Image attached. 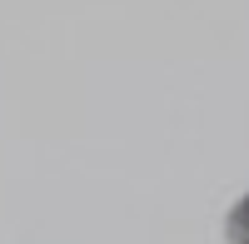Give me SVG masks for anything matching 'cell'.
<instances>
[{"label": "cell", "mask_w": 249, "mask_h": 244, "mask_svg": "<svg viewBox=\"0 0 249 244\" xmlns=\"http://www.w3.org/2000/svg\"><path fill=\"white\" fill-rule=\"evenodd\" d=\"M224 239L230 244H249V194L230 209V225H224Z\"/></svg>", "instance_id": "6da1fadb"}]
</instances>
